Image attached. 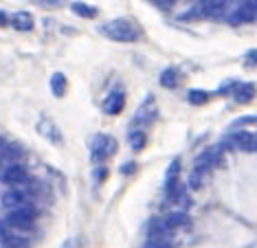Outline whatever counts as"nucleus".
Masks as SVG:
<instances>
[{
	"instance_id": "nucleus-1",
	"label": "nucleus",
	"mask_w": 257,
	"mask_h": 248,
	"mask_svg": "<svg viewBox=\"0 0 257 248\" xmlns=\"http://www.w3.org/2000/svg\"><path fill=\"white\" fill-rule=\"evenodd\" d=\"M101 33L108 35L110 40H114V42H134V40H139V27L134 25L132 20H127V18H116V20H110L106 25L101 27Z\"/></svg>"
},
{
	"instance_id": "nucleus-2",
	"label": "nucleus",
	"mask_w": 257,
	"mask_h": 248,
	"mask_svg": "<svg viewBox=\"0 0 257 248\" xmlns=\"http://www.w3.org/2000/svg\"><path fill=\"white\" fill-rule=\"evenodd\" d=\"M33 224H36V211H33V206H29V204L18 206V209H14L7 215V228H11V231L27 233L33 228Z\"/></svg>"
},
{
	"instance_id": "nucleus-3",
	"label": "nucleus",
	"mask_w": 257,
	"mask_h": 248,
	"mask_svg": "<svg viewBox=\"0 0 257 248\" xmlns=\"http://www.w3.org/2000/svg\"><path fill=\"white\" fill-rule=\"evenodd\" d=\"M116 152V139L108 134H97L90 141V161L92 163H103Z\"/></svg>"
},
{
	"instance_id": "nucleus-4",
	"label": "nucleus",
	"mask_w": 257,
	"mask_h": 248,
	"mask_svg": "<svg viewBox=\"0 0 257 248\" xmlns=\"http://www.w3.org/2000/svg\"><path fill=\"white\" fill-rule=\"evenodd\" d=\"M180 161L176 158L172 165H169L167 169V176H165V193L169 200H174V202H178L180 196H183V182H180Z\"/></svg>"
},
{
	"instance_id": "nucleus-5",
	"label": "nucleus",
	"mask_w": 257,
	"mask_h": 248,
	"mask_svg": "<svg viewBox=\"0 0 257 248\" xmlns=\"http://www.w3.org/2000/svg\"><path fill=\"white\" fill-rule=\"evenodd\" d=\"M226 9H229V3H224V0H207V3L194 5V14L209 18V20H220V18H224Z\"/></svg>"
},
{
	"instance_id": "nucleus-6",
	"label": "nucleus",
	"mask_w": 257,
	"mask_h": 248,
	"mask_svg": "<svg viewBox=\"0 0 257 248\" xmlns=\"http://www.w3.org/2000/svg\"><path fill=\"white\" fill-rule=\"evenodd\" d=\"M257 18V3H239L235 11L229 16L231 25H246V22H253Z\"/></svg>"
},
{
	"instance_id": "nucleus-7",
	"label": "nucleus",
	"mask_w": 257,
	"mask_h": 248,
	"mask_svg": "<svg viewBox=\"0 0 257 248\" xmlns=\"http://www.w3.org/2000/svg\"><path fill=\"white\" fill-rule=\"evenodd\" d=\"M0 180L5 182V185H22V182L27 180V169L25 165L20 163H9L7 167L0 171Z\"/></svg>"
},
{
	"instance_id": "nucleus-8",
	"label": "nucleus",
	"mask_w": 257,
	"mask_h": 248,
	"mask_svg": "<svg viewBox=\"0 0 257 248\" xmlns=\"http://www.w3.org/2000/svg\"><path fill=\"white\" fill-rule=\"evenodd\" d=\"M0 244H3V248H29V239L22 233L3 226L0 228Z\"/></svg>"
},
{
	"instance_id": "nucleus-9",
	"label": "nucleus",
	"mask_w": 257,
	"mask_h": 248,
	"mask_svg": "<svg viewBox=\"0 0 257 248\" xmlns=\"http://www.w3.org/2000/svg\"><path fill=\"white\" fill-rule=\"evenodd\" d=\"M218 163H222V147H209V150H204L200 156L196 158V167L194 169H211L215 167Z\"/></svg>"
},
{
	"instance_id": "nucleus-10",
	"label": "nucleus",
	"mask_w": 257,
	"mask_h": 248,
	"mask_svg": "<svg viewBox=\"0 0 257 248\" xmlns=\"http://www.w3.org/2000/svg\"><path fill=\"white\" fill-rule=\"evenodd\" d=\"M226 143L233 145V147H237V150H242V152L255 150V137L250 132H233V134H229Z\"/></svg>"
},
{
	"instance_id": "nucleus-11",
	"label": "nucleus",
	"mask_w": 257,
	"mask_h": 248,
	"mask_svg": "<svg viewBox=\"0 0 257 248\" xmlns=\"http://www.w3.org/2000/svg\"><path fill=\"white\" fill-rule=\"evenodd\" d=\"M38 132L42 134L44 139H49V141H51V143H53V145H62V143H64L60 128H57L53 121H49V119H42V121L38 123Z\"/></svg>"
},
{
	"instance_id": "nucleus-12",
	"label": "nucleus",
	"mask_w": 257,
	"mask_h": 248,
	"mask_svg": "<svg viewBox=\"0 0 257 248\" xmlns=\"http://www.w3.org/2000/svg\"><path fill=\"white\" fill-rule=\"evenodd\" d=\"M123 105H125L123 90H114V92H110L108 99L103 101V112H106V114H119V112L123 110Z\"/></svg>"
},
{
	"instance_id": "nucleus-13",
	"label": "nucleus",
	"mask_w": 257,
	"mask_h": 248,
	"mask_svg": "<svg viewBox=\"0 0 257 248\" xmlns=\"http://www.w3.org/2000/svg\"><path fill=\"white\" fill-rule=\"evenodd\" d=\"M257 94V86L253 81H246V84H235V90H233V99L237 103H248L253 101Z\"/></svg>"
},
{
	"instance_id": "nucleus-14",
	"label": "nucleus",
	"mask_w": 257,
	"mask_h": 248,
	"mask_svg": "<svg viewBox=\"0 0 257 248\" xmlns=\"http://www.w3.org/2000/svg\"><path fill=\"white\" fill-rule=\"evenodd\" d=\"M9 25L16 29V31H31L33 29V25H36V22H33V16L29 14V11H18V14H14L9 18Z\"/></svg>"
},
{
	"instance_id": "nucleus-15",
	"label": "nucleus",
	"mask_w": 257,
	"mask_h": 248,
	"mask_svg": "<svg viewBox=\"0 0 257 248\" xmlns=\"http://www.w3.org/2000/svg\"><path fill=\"white\" fill-rule=\"evenodd\" d=\"M156 119V105H154V99H148V103H143L141 108H139L137 116H134V123H143V126H148Z\"/></svg>"
},
{
	"instance_id": "nucleus-16",
	"label": "nucleus",
	"mask_w": 257,
	"mask_h": 248,
	"mask_svg": "<svg viewBox=\"0 0 257 248\" xmlns=\"http://www.w3.org/2000/svg\"><path fill=\"white\" fill-rule=\"evenodd\" d=\"M66 90H68L66 75H64V73H55L53 77H51V92H53L55 97H64Z\"/></svg>"
},
{
	"instance_id": "nucleus-17",
	"label": "nucleus",
	"mask_w": 257,
	"mask_h": 248,
	"mask_svg": "<svg viewBox=\"0 0 257 248\" xmlns=\"http://www.w3.org/2000/svg\"><path fill=\"white\" fill-rule=\"evenodd\" d=\"M3 204L7 206V209H11V211L18 209V206L25 204V193L22 191H7L3 196Z\"/></svg>"
},
{
	"instance_id": "nucleus-18",
	"label": "nucleus",
	"mask_w": 257,
	"mask_h": 248,
	"mask_svg": "<svg viewBox=\"0 0 257 248\" xmlns=\"http://www.w3.org/2000/svg\"><path fill=\"white\" fill-rule=\"evenodd\" d=\"M161 86L163 88H169V90H172V88H176L178 86V81H180V77H178V70L176 68H165L161 73Z\"/></svg>"
},
{
	"instance_id": "nucleus-19",
	"label": "nucleus",
	"mask_w": 257,
	"mask_h": 248,
	"mask_svg": "<svg viewBox=\"0 0 257 248\" xmlns=\"http://www.w3.org/2000/svg\"><path fill=\"white\" fill-rule=\"evenodd\" d=\"M187 99H189V103L191 105H204L211 99V92H207V90H198V88H191L189 92H187Z\"/></svg>"
},
{
	"instance_id": "nucleus-20",
	"label": "nucleus",
	"mask_w": 257,
	"mask_h": 248,
	"mask_svg": "<svg viewBox=\"0 0 257 248\" xmlns=\"http://www.w3.org/2000/svg\"><path fill=\"white\" fill-rule=\"evenodd\" d=\"M127 141H130V145L134 147V150H143L145 143H148V137H145L143 130H132L130 134H127Z\"/></svg>"
},
{
	"instance_id": "nucleus-21",
	"label": "nucleus",
	"mask_w": 257,
	"mask_h": 248,
	"mask_svg": "<svg viewBox=\"0 0 257 248\" xmlns=\"http://www.w3.org/2000/svg\"><path fill=\"white\" fill-rule=\"evenodd\" d=\"M71 9H73V14H77L81 18H97V9L86 3H73Z\"/></svg>"
},
{
	"instance_id": "nucleus-22",
	"label": "nucleus",
	"mask_w": 257,
	"mask_h": 248,
	"mask_svg": "<svg viewBox=\"0 0 257 248\" xmlns=\"http://www.w3.org/2000/svg\"><path fill=\"white\" fill-rule=\"evenodd\" d=\"M143 248H172V246H169V241L163 239V237H150L148 241H145Z\"/></svg>"
},
{
	"instance_id": "nucleus-23",
	"label": "nucleus",
	"mask_w": 257,
	"mask_h": 248,
	"mask_svg": "<svg viewBox=\"0 0 257 248\" xmlns=\"http://www.w3.org/2000/svg\"><path fill=\"white\" fill-rule=\"evenodd\" d=\"M246 66H257V49H250L248 53H246Z\"/></svg>"
},
{
	"instance_id": "nucleus-24",
	"label": "nucleus",
	"mask_w": 257,
	"mask_h": 248,
	"mask_svg": "<svg viewBox=\"0 0 257 248\" xmlns=\"http://www.w3.org/2000/svg\"><path fill=\"white\" fill-rule=\"evenodd\" d=\"M152 5H154V7H159V9H172L174 7L172 0H167V3H159V0H156V3H152Z\"/></svg>"
},
{
	"instance_id": "nucleus-25",
	"label": "nucleus",
	"mask_w": 257,
	"mask_h": 248,
	"mask_svg": "<svg viewBox=\"0 0 257 248\" xmlns=\"http://www.w3.org/2000/svg\"><path fill=\"white\" fill-rule=\"evenodd\" d=\"M134 169H137V167H134V163H125L123 167H121V174H132Z\"/></svg>"
},
{
	"instance_id": "nucleus-26",
	"label": "nucleus",
	"mask_w": 257,
	"mask_h": 248,
	"mask_svg": "<svg viewBox=\"0 0 257 248\" xmlns=\"http://www.w3.org/2000/svg\"><path fill=\"white\" fill-rule=\"evenodd\" d=\"M5 25H9V16L5 11H0V27H5Z\"/></svg>"
},
{
	"instance_id": "nucleus-27",
	"label": "nucleus",
	"mask_w": 257,
	"mask_h": 248,
	"mask_svg": "<svg viewBox=\"0 0 257 248\" xmlns=\"http://www.w3.org/2000/svg\"><path fill=\"white\" fill-rule=\"evenodd\" d=\"M62 248H77V241H75V239H66L62 244Z\"/></svg>"
},
{
	"instance_id": "nucleus-28",
	"label": "nucleus",
	"mask_w": 257,
	"mask_h": 248,
	"mask_svg": "<svg viewBox=\"0 0 257 248\" xmlns=\"http://www.w3.org/2000/svg\"><path fill=\"white\" fill-rule=\"evenodd\" d=\"M253 137H255V150H257V134H253Z\"/></svg>"
}]
</instances>
